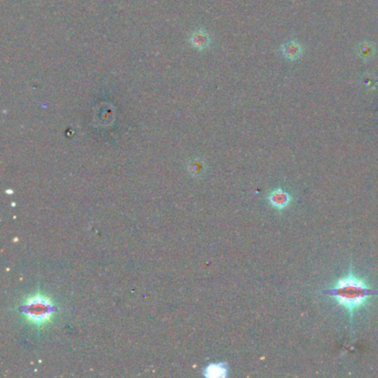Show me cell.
<instances>
[{
  "label": "cell",
  "mask_w": 378,
  "mask_h": 378,
  "mask_svg": "<svg viewBox=\"0 0 378 378\" xmlns=\"http://www.w3.org/2000/svg\"><path fill=\"white\" fill-rule=\"evenodd\" d=\"M203 375L209 378H221L228 375V366L225 363H212L204 369Z\"/></svg>",
  "instance_id": "obj_5"
},
{
  "label": "cell",
  "mask_w": 378,
  "mask_h": 378,
  "mask_svg": "<svg viewBox=\"0 0 378 378\" xmlns=\"http://www.w3.org/2000/svg\"><path fill=\"white\" fill-rule=\"evenodd\" d=\"M302 51H303L302 50V47L295 43V41H290V43L282 47V52H283V54L287 59L291 60L299 58Z\"/></svg>",
  "instance_id": "obj_6"
},
{
  "label": "cell",
  "mask_w": 378,
  "mask_h": 378,
  "mask_svg": "<svg viewBox=\"0 0 378 378\" xmlns=\"http://www.w3.org/2000/svg\"><path fill=\"white\" fill-rule=\"evenodd\" d=\"M324 293L334 297L349 315H353L357 309L365 306L368 299L377 292L370 288L363 280L349 273L345 277L336 282L331 290H327Z\"/></svg>",
  "instance_id": "obj_1"
},
{
  "label": "cell",
  "mask_w": 378,
  "mask_h": 378,
  "mask_svg": "<svg viewBox=\"0 0 378 378\" xmlns=\"http://www.w3.org/2000/svg\"><path fill=\"white\" fill-rule=\"evenodd\" d=\"M291 200H292L291 195L288 194L287 192L281 190V189L273 191L272 193L269 195L270 203L272 204L273 208L277 209V210L285 209L286 206L290 204Z\"/></svg>",
  "instance_id": "obj_3"
},
{
  "label": "cell",
  "mask_w": 378,
  "mask_h": 378,
  "mask_svg": "<svg viewBox=\"0 0 378 378\" xmlns=\"http://www.w3.org/2000/svg\"><path fill=\"white\" fill-rule=\"evenodd\" d=\"M210 41L211 38L209 36V33L202 29L194 31L190 36V44L193 46L195 49L198 50H203L205 48H208L210 45Z\"/></svg>",
  "instance_id": "obj_4"
},
{
  "label": "cell",
  "mask_w": 378,
  "mask_h": 378,
  "mask_svg": "<svg viewBox=\"0 0 378 378\" xmlns=\"http://www.w3.org/2000/svg\"><path fill=\"white\" fill-rule=\"evenodd\" d=\"M20 312L33 325H45L56 311L53 302L45 295L36 294L27 299L20 306Z\"/></svg>",
  "instance_id": "obj_2"
}]
</instances>
